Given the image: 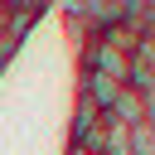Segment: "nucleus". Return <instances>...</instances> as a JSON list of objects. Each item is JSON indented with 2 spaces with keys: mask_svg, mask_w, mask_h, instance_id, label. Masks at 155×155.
Returning a JSON list of instances; mask_svg holds the SVG:
<instances>
[{
  "mask_svg": "<svg viewBox=\"0 0 155 155\" xmlns=\"http://www.w3.org/2000/svg\"><path fill=\"white\" fill-rule=\"evenodd\" d=\"M102 116H107V126H121V131H131V126L150 121V116H155V107H150V97H140V92L121 87V92H116V102H111Z\"/></svg>",
  "mask_w": 155,
  "mask_h": 155,
  "instance_id": "nucleus-1",
  "label": "nucleus"
},
{
  "mask_svg": "<svg viewBox=\"0 0 155 155\" xmlns=\"http://www.w3.org/2000/svg\"><path fill=\"white\" fill-rule=\"evenodd\" d=\"M68 136H73V145H82V150H97V145H102V136H107V116H102L92 102H82V97H78L73 121H68Z\"/></svg>",
  "mask_w": 155,
  "mask_h": 155,
  "instance_id": "nucleus-2",
  "label": "nucleus"
},
{
  "mask_svg": "<svg viewBox=\"0 0 155 155\" xmlns=\"http://www.w3.org/2000/svg\"><path fill=\"white\" fill-rule=\"evenodd\" d=\"M116 92H121V87H116L111 78H102V73H87V68H82V78H78V97H82V102H92L97 111H107V107L116 102Z\"/></svg>",
  "mask_w": 155,
  "mask_h": 155,
  "instance_id": "nucleus-3",
  "label": "nucleus"
},
{
  "mask_svg": "<svg viewBox=\"0 0 155 155\" xmlns=\"http://www.w3.org/2000/svg\"><path fill=\"white\" fill-rule=\"evenodd\" d=\"M126 155H155V121H140L126 131Z\"/></svg>",
  "mask_w": 155,
  "mask_h": 155,
  "instance_id": "nucleus-4",
  "label": "nucleus"
},
{
  "mask_svg": "<svg viewBox=\"0 0 155 155\" xmlns=\"http://www.w3.org/2000/svg\"><path fill=\"white\" fill-rule=\"evenodd\" d=\"M68 155H97V150H82V145H68Z\"/></svg>",
  "mask_w": 155,
  "mask_h": 155,
  "instance_id": "nucleus-5",
  "label": "nucleus"
},
{
  "mask_svg": "<svg viewBox=\"0 0 155 155\" xmlns=\"http://www.w3.org/2000/svg\"><path fill=\"white\" fill-rule=\"evenodd\" d=\"M15 5H19V0H0V10H15Z\"/></svg>",
  "mask_w": 155,
  "mask_h": 155,
  "instance_id": "nucleus-6",
  "label": "nucleus"
}]
</instances>
